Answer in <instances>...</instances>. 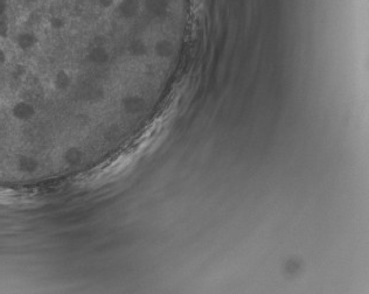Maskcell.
Segmentation results:
<instances>
[{"mask_svg": "<svg viewBox=\"0 0 369 294\" xmlns=\"http://www.w3.org/2000/svg\"><path fill=\"white\" fill-rule=\"evenodd\" d=\"M27 2H30V3H38L39 0H27Z\"/></svg>", "mask_w": 369, "mask_h": 294, "instance_id": "277c9868", "label": "cell"}, {"mask_svg": "<svg viewBox=\"0 0 369 294\" xmlns=\"http://www.w3.org/2000/svg\"><path fill=\"white\" fill-rule=\"evenodd\" d=\"M140 7V0H120L118 6H117V11L123 19L133 20L139 14Z\"/></svg>", "mask_w": 369, "mask_h": 294, "instance_id": "6da1fadb", "label": "cell"}, {"mask_svg": "<svg viewBox=\"0 0 369 294\" xmlns=\"http://www.w3.org/2000/svg\"><path fill=\"white\" fill-rule=\"evenodd\" d=\"M97 3V5L102 9H110V7L113 5V0H95Z\"/></svg>", "mask_w": 369, "mask_h": 294, "instance_id": "7a4b0ae2", "label": "cell"}, {"mask_svg": "<svg viewBox=\"0 0 369 294\" xmlns=\"http://www.w3.org/2000/svg\"><path fill=\"white\" fill-rule=\"evenodd\" d=\"M7 11V2L6 0H0V17L6 15Z\"/></svg>", "mask_w": 369, "mask_h": 294, "instance_id": "3957f363", "label": "cell"}]
</instances>
